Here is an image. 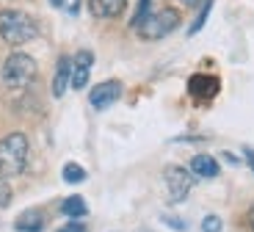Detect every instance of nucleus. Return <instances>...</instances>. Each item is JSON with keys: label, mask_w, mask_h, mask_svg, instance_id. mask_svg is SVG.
Instances as JSON below:
<instances>
[{"label": "nucleus", "mask_w": 254, "mask_h": 232, "mask_svg": "<svg viewBox=\"0 0 254 232\" xmlns=\"http://www.w3.org/2000/svg\"><path fill=\"white\" fill-rule=\"evenodd\" d=\"M144 232H146V230H144Z\"/></svg>", "instance_id": "b1692460"}, {"label": "nucleus", "mask_w": 254, "mask_h": 232, "mask_svg": "<svg viewBox=\"0 0 254 232\" xmlns=\"http://www.w3.org/2000/svg\"><path fill=\"white\" fill-rule=\"evenodd\" d=\"M163 221H166L169 227H172V230H180V232H185V230H188V224H185L183 219H174V216H163Z\"/></svg>", "instance_id": "6ab92c4d"}, {"label": "nucleus", "mask_w": 254, "mask_h": 232, "mask_svg": "<svg viewBox=\"0 0 254 232\" xmlns=\"http://www.w3.org/2000/svg\"><path fill=\"white\" fill-rule=\"evenodd\" d=\"M69 86H72V58L69 56H58L56 75H53V97L61 100Z\"/></svg>", "instance_id": "6e6552de"}, {"label": "nucleus", "mask_w": 254, "mask_h": 232, "mask_svg": "<svg viewBox=\"0 0 254 232\" xmlns=\"http://www.w3.org/2000/svg\"><path fill=\"white\" fill-rule=\"evenodd\" d=\"M89 11L97 19H114L125 11V0H89Z\"/></svg>", "instance_id": "9b49d317"}, {"label": "nucleus", "mask_w": 254, "mask_h": 232, "mask_svg": "<svg viewBox=\"0 0 254 232\" xmlns=\"http://www.w3.org/2000/svg\"><path fill=\"white\" fill-rule=\"evenodd\" d=\"M249 224H252V232H254V205H252V210H249Z\"/></svg>", "instance_id": "5701e85b"}, {"label": "nucleus", "mask_w": 254, "mask_h": 232, "mask_svg": "<svg viewBox=\"0 0 254 232\" xmlns=\"http://www.w3.org/2000/svg\"><path fill=\"white\" fill-rule=\"evenodd\" d=\"M221 157H227V163H232V166H235V163H238V157H235V155H229V152H224V155H221Z\"/></svg>", "instance_id": "4be33fe9"}, {"label": "nucleus", "mask_w": 254, "mask_h": 232, "mask_svg": "<svg viewBox=\"0 0 254 232\" xmlns=\"http://www.w3.org/2000/svg\"><path fill=\"white\" fill-rule=\"evenodd\" d=\"M8 199H11V188L6 185V180H0V207H6Z\"/></svg>", "instance_id": "aec40b11"}, {"label": "nucleus", "mask_w": 254, "mask_h": 232, "mask_svg": "<svg viewBox=\"0 0 254 232\" xmlns=\"http://www.w3.org/2000/svg\"><path fill=\"white\" fill-rule=\"evenodd\" d=\"M31 144H28L25 133H8L0 138V174L3 177H17L25 171Z\"/></svg>", "instance_id": "f257e3e1"}, {"label": "nucleus", "mask_w": 254, "mask_h": 232, "mask_svg": "<svg viewBox=\"0 0 254 232\" xmlns=\"http://www.w3.org/2000/svg\"><path fill=\"white\" fill-rule=\"evenodd\" d=\"M3 86L14 94H25L28 86L36 80V61L28 53H11L3 64Z\"/></svg>", "instance_id": "7ed1b4c3"}, {"label": "nucleus", "mask_w": 254, "mask_h": 232, "mask_svg": "<svg viewBox=\"0 0 254 232\" xmlns=\"http://www.w3.org/2000/svg\"><path fill=\"white\" fill-rule=\"evenodd\" d=\"M45 210H39V207H31V210H25V213H19L17 221H14V230L17 232H42L45 230Z\"/></svg>", "instance_id": "1a4fd4ad"}, {"label": "nucleus", "mask_w": 254, "mask_h": 232, "mask_svg": "<svg viewBox=\"0 0 254 232\" xmlns=\"http://www.w3.org/2000/svg\"><path fill=\"white\" fill-rule=\"evenodd\" d=\"M56 232H86V224H80L77 219H72L69 224H64L61 230H56Z\"/></svg>", "instance_id": "a211bd4d"}, {"label": "nucleus", "mask_w": 254, "mask_h": 232, "mask_svg": "<svg viewBox=\"0 0 254 232\" xmlns=\"http://www.w3.org/2000/svg\"><path fill=\"white\" fill-rule=\"evenodd\" d=\"M50 6L58 8V11H66L69 17H75L80 11V0H50Z\"/></svg>", "instance_id": "dca6fc26"}, {"label": "nucleus", "mask_w": 254, "mask_h": 232, "mask_svg": "<svg viewBox=\"0 0 254 232\" xmlns=\"http://www.w3.org/2000/svg\"><path fill=\"white\" fill-rule=\"evenodd\" d=\"M218 88H221L218 77L204 75V72L190 75V80H188V94L193 97V100H213V97L218 94Z\"/></svg>", "instance_id": "0eeeda50"}, {"label": "nucleus", "mask_w": 254, "mask_h": 232, "mask_svg": "<svg viewBox=\"0 0 254 232\" xmlns=\"http://www.w3.org/2000/svg\"><path fill=\"white\" fill-rule=\"evenodd\" d=\"M243 155H246L249 166H252V169H254V150H252V147H246V150H243Z\"/></svg>", "instance_id": "412c9836"}, {"label": "nucleus", "mask_w": 254, "mask_h": 232, "mask_svg": "<svg viewBox=\"0 0 254 232\" xmlns=\"http://www.w3.org/2000/svg\"><path fill=\"white\" fill-rule=\"evenodd\" d=\"M0 36H3L6 44H11V47L28 44L31 39L39 36L36 19L31 14L19 11V8H3L0 11Z\"/></svg>", "instance_id": "f03ea898"}, {"label": "nucleus", "mask_w": 254, "mask_h": 232, "mask_svg": "<svg viewBox=\"0 0 254 232\" xmlns=\"http://www.w3.org/2000/svg\"><path fill=\"white\" fill-rule=\"evenodd\" d=\"M177 25H180V11L172 6H163V8H158V11H152L144 22H141L138 36L146 39V42H158V39H163V36L177 31Z\"/></svg>", "instance_id": "20e7f679"}, {"label": "nucleus", "mask_w": 254, "mask_h": 232, "mask_svg": "<svg viewBox=\"0 0 254 232\" xmlns=\"http://www.w3.org/2000/svg\"><path fill=\"white\" fill-rule=\"evenodd\" d=\"M218 171H221V166H218V160L213 155H193L190 157V174L193 177L213 180V177H218Z\"/></svg>", "instance_id": "9d476101"}, {"label": "nucleus", "mask_w": 254, "mask_h": 232, "mask_svg": "<svg viewBox=\"0 0 254 232\" xmlns=\"http://www.w3.org/2000/svg\"><path fill=\"white\" fill-rule=\"evenodd\" d=\"M119 97H122V83L119 80H102L89 91V105L94 108V111H105V108H111Z\"/></svg>", "instance_id": "423d86ee"}, {"label": "nucleus", "mask_w": 254, "mask_h": 232, "mask_svg": "<svg viewBox=\"0 0 254 232\" xmlns=\"http://www.w3.org/2000/svg\"><path fill=\"white\" fill-rule=\"evenodd\" d=\"M61 213L69 216V219H83V216L89 213V205H86L83 196H66L61 202Z\"/></svg>", "instance_id": "f8f14e48"}, {"label": "nucleus", "mask_w": 254, "mask_h": 232, "mask_svg": "<svg viewBox=\"0 0 254 232\" xmlns=\"http://www.w3.org/2000/svg\"><path fill=\"white\" fill-rule=\"evenodd\" d=\"M61 177L64 182H69V185H80V182H86V169L77 163H66L61 169Z\"/></svg>", "instance_id": "ddd939ff"}, {"label": "nucleus", "mask_w": 254, "mask_h": 232, "mask_svg": "<svg viewBox=\"0 0 254 232\" xmlns=\"http://www.w3.org/2000/svg\"><path fill=\"white\" fill-rule=\"evenodd\" d=\"M152 14V0H138V6H135V14H133V19H130V28L133 31H138L141 28V22H144L146 17Z\"/></svg>", "instance_id": "4468645a"}, {"label": "nucleus", "mask_w": 254, "mask_h": 232, "mask_svg": "<svg viewBox=\"0 0 254 232\" xmlns=\"http://www.w3.org/2000/svg\"><path fill=\"white\" fill-rule=\"evenodd\" d=\"M224 230V221H221V216H204L202 219V232H221Z\"/></svg>", "instance_id": "f3484780"}, {"label": "nucleus", "mask_w": 254, "mask_h": 232, "mask_svg": "<svg viewBox=\"0 0 254 232\" xmlns=\"http://www.w3.org/2000/svg\"><path fill=\"white\" fill-rule=\"evenodd\" d=\"M210 8H213V0H202V11L196 14V19H193V25L188 28V33L193 36V33H199L204 28V22H207V17H210Z\"/></svg>", "instance_id": "2eb2a0df"}, {"label": "nucleus", "mask_w": 254, "mask_h": 232, "mask_svg": "<svg viewBox=\"0 0 254 232\" xmlns=\"http://www.w3.org/2000/svg\"><path fill=\"white\" fill-rule=\"evenodd\" d=\"M163 180H166V191H169V199L177 205L193 188V174H190L185 166H166L163 169Z\"/></svg>", "instance_id": "39448f33"}]
</instances>
